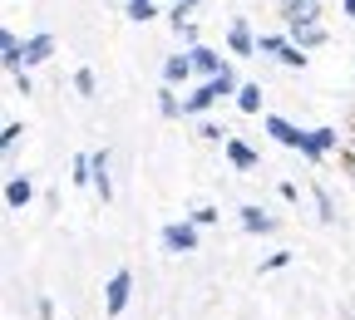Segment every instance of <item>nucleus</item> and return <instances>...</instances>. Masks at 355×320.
<instances>
[{"label": "nucleus", "mask_w": 355, "mask_h": 320, "mask_svg": "<svg viewBox=\"0 0 355 320\" xmlns=\"http://www.w3.org/2000/svg\"><path fill=\"white\" fill-rule=\"evenodd\" d=\"M340 6H345V10H350V15H355V0H340Z\"/></svg>", "instance_id": "nucleus-27"}, {"label": "nucleus", "mask_w": 355, "mask_h": 320, "mask_svg": "<svg viewBox=\"0 0 355 320\" xmlns=\"http://www.w3.org/2000/svg\"><path fill=\"white\" fill-rule=\"evenodd\" d=\"M74 89H79V94H94V69H79L74 74Z\"/></svg>", "instance_id": "nucleus-22"}, {"label": "nucleus", "mask_w": 355, "mask_h": 320, "mask_svg": "<svg viewBox=\"0 0 355 320\" xmlns=\"http://www.w3.org/2000/svg\"><path fill=\"white\" fill-rule=\"evenodd\" d=\"M227 44H232V55H257V50H261V44L252 39V25H247L242 15L232 20V30H227Z\"/></svg>", "instance_id": "nucleus-4"}, {"label": "nucleus", "mask_w": 355, "mask_h": 320, "mask_svg": "<svg viewBox=\"0 0 355 320\" xmlns=\"http://www.w3.org/2000/svg\"><path fill=\"white\" fill-rule=\"evenodd\" d=\"M0 60H6V69L25 74V44H20L10 30H0Z\"/></svg>", "instance_id": "nucleus-5"}, {"label": "nucleus", "mask_w": 355, "mask_h": 320, "mask_svg": "<svg viewBox=\"0 0 355 320\" xmlns=\"http://www.w3.org/2000/svg\"><path fill=\"white\" fill-rule=\"evenodd\" d=\"M163 247L168 251H198V222H168L163 226Z\"/></svg>", "instance_id": "nucleus-2"}, {"label": "nucleus", "mask_w": 355, "mask_h": 320, "mask_svg": "<svg viewBox=\"0 0 355 320\" xmlns=\"http://www.w3.org/2000/svg\"><path fill=\"white\" fill-rule=\"evenodd\" d=\"M227 163H232V168H257V153H252L247 143H237V139H227Z\"/></svg>", "instance_id": "nucleus-14"}, {"label": "nucleus", "mask_w": 355, "mask_h": 320, "mask_svg": "<svg viewBox=\"0 0 355 320\" xmlns=\"http://www.w3.org/2000/svg\"><path fill=\"white\" fill-rule=\"evenodd\" d=\"M286 44H291V39H282V35H261V50H257V55H277V60H282Z\"/></svg>", "instance_id": "nucleus-19"}, {"label": "nucleus", "mask_w": 355, "mask_h": 320, "mask_svg": "<svg viewBox=\"0 0 355 320\" xmlns=\"http://www.w3.org/2000/svg\"><path fill=\"white\" fill-rule=\"evenodd\" d=\"M193 69H202V74H212V79H217V74L227 69V64H222L212 50H202V44H198V50H193Z\"/></svg>", "instance_id": "nucleus-13"}, {"label": "nucleus", "mask_w": 355, "mask_h": 320, "mask_svg": "<svg viewBox=\"0 0 355 320\" xmlns=\"http://www.w3.org/2000/svg\"><path fill=\"white\" fill-rule=\"evenodd\" d=\"M282 64L301 69V64H306V50H301V44H286V55H282Z\"/></svg>", "instance_id": "nucleus-21"}, {"label": "nucleus", "mask_w": 355, "mask_h": 320, "mask_svg": "<svg viewBox=\"0 0 355 320\" xmlns=\"http://www.w3.org/2000/svg\"><path fill=\"white\" fill-rule=\"evenodd\" d=\"M193 222H198V226H207V222H217V207H198V212H193Z\"/></svg>", "instance_id": "nucleus-25"}, {"label": "nucleus", "mask_w": 355, "mask_h": 320, "mask_svg": "<svg viewBox=\"0 0 355 320\" xmlns=\"http://www.w3.org/2000/svg\"><path fill=\"white\" fill-rule=\"evenodd\" d=\"M336 148V128H316L306 139V158H321V153H331Z\"/></svg>", "instance_id": "nucleus-11"}, {"label": "nucleus", "mask_w": 355, "mask_h": 320, "mask_svg": "<svg viewBox=\"0 0 355 320\" xmlns=\"http://www.w3.org/2000/svg\"><path fill=\"white\" fill-rule=\"evenodd\" d=\"M242 226H247V232H272V217H261V207H242Z\"/></svg>", "instance_id": "nucleus-16"}, {"label": "nucleus", "mask_w": 355, "mask_h": 320, "mask_svg": "<svg viewBox=\"0 0 355 320\" xmlns=\"http://www.w3.org/2000/svg\"><path fill=\"white\" fill-rule=\"evenodd\" d=\"M94 188H99V197H104V202L114 197V182H109V153H104V148L94 153Z\"/></svg>", "instance_id": "nucleus-10"}, {"label": "nucleus", "mask_w": 355, "mask_h": 320, "mask_svg": "<svg viewBox=\"0 0 355 320\" xmlns=\"http://www.w3.org/2000/svg\"><path fill=\"white\" fill-rule=\"evenodd\" d=\"M316 207H321V222H336V207H331V197L316 188Z\"/></svg>", "instance_id": "nucleus-24"}, {"label": "nucleus", "mask_w": 355, "mask_h": 320, "mask_svg": "<svg viewBox=\"0 0 355 320\" xmlns=\"http://www.w3.org/2000/svg\"><path fill=\"white\" fill-rule=\"evenodd\" d=\"M128 291H133V276H128V271H114V276H109V286H104V310H109V315H123Z\"/></svg>", "instance_id": "nucleus-3"}, {"label": "nucleus", "mask_w": 355, "mask_h": 320, "mask_svg": "<svg viewBox=\"0 0 355 320\" xmlns=\"http://www.w3.org/2000/svg\"><path fill=\"white\" fill-rule=\"evenodd\" d=\"M188 74H193V55H173V60L163 64V84H168V89H173V84H183Z\"/></svg>", "instance_id": "nucleus-8"}, {"label": "nucleus", "mask_w": 355, "mask_h": 320, "mask_svg": "<svg viewBox=\"0 0 355 320\" xmlns=\"http://www.w3.org/2000/svg\"><path fill=\"white\" fill-rule=\"evenodd\" d=\"M345 163H350V172H355V143H350V153H345Z\"/></svg>", "instance_id": "nucleus-26"}, {"label": "nucleus", "mask_w": 355, "mask_h": 320, "mask_svg": "<svg viewBox=\"0 0 355 320\" xmlns=\"http://www.w3.org/2000/svg\"><path fill=\"white\" fill-rule=\"evenodd\" d=\"M158 114H163V118H178V114H183V104L173 99V89H168V84L158 89Z\"/></svg>", "instance_id": "nucleus-17"}, {"label": "nucleus", "mask_w": 355, "mask_h": 320, "mask_svg": "<svg viewBox=\"0 0 355 320\" xmlns=\"http://www.w3.org/2000/svg\"><path fill=\"white\" fill-rule=\"evenodd\" d=\"M30 197H35L30 177H10V182H6V202H10V207H30Z\"/></svg>", "instance_id": "nucleus-9"}, {"label": "nucleus", "mask_w": 355, "mask_h": 320, "mask_svg": "<svg viewBox=\"0 0 355 320\" xmlns=\"http://www.w3.org/2000/svg\"><path fill=\"white\" fill-rule=\"evenodd\" d=\"M20 123H6V133H0V148H6V153H15V143H20Z\"/></svg>", "instance_id": "nucleus-20"}, {"label": "nucleus", "mask_w": 355, "mask_h": 320, "mask_svg": "<svg viewBox=\"0 0 355 320\" xmlns=\"http://www.w3.org/2000/svg\"><path fill=\"white\" fill-rule=\"evenodd\" d=\"M291 39L301 44V50H316V44H326V30H321V25H296Z\"/></svg>", "instance_id": "nucleus-12"}, {"label": "nucleus", "mask_w": 355, "mask_h": 320, "mask_svg": "<svg viewBox=\"0 0 355 320\" xmlns=\"http://www.w3.org/2000/svg\"><path fill=\"white\" fill-rule=\"evenodd\" d=\"M158 10H153V0H128V20H139V25H148Z\"/></svg>", "instance_id": "nucleus-18"}, {"label": "nucleus", "mask_w": 355, "mask_h": 320, "mask_svg": "<svg viewBox=\"0 0 355 320\" xmlns=\"http://www.w3.org/2000/svg\"><path fill=\"white\" fill-rule=\"evenodd\" d=\"M286 261H291V251H272V256H266V261H261V271H282Z\"/></svg>", "instance_id": "nucleus-23"}, {"label": "nucleus", "mask_w": 355, "mask_h": 320, "mask_svg": "<svg viewBox=\"0 0 355 320\" xmlns=\"http://www.w3.org/2000/svg\"><path fill=\"white\" fill-rule=\"evenodd\" d=\"M296 6H316V0H296Z\"/></svg>", "instance_id": "nucleus-28"}, {"label": "nucleus", "mask_w": 355, "mask_h": 320, "mask_svg": "<svg viewBox=\"0 0 355 320\" xmlns=\"http://www.w3.org/2000/svg\"><path fill=\"white\" fill-rule=\"evenodd\" d=\"M232 89H237V74H232V69H222L217 79H207V84L198 89V94H188V99H183V114H202V109H212L217 99H227Z\"/></svg>", "instance_id": "nucleus-1"}, {"label": "nucleus", "mask_w": 355, "mask_h": 320, "mask_svg": "<svg viewBox=\"0 0 355 320\" xmlns=\"http://www.w3.org/2000/svg\"><path fill=\"white\" fill-rule=\"evenodd\" d=\"M50 55H55V39H50V35H30V39H25V69H30V64H44Z\"/></svg>", "instance_id": "nucleus-7"}, {"label": "nucleus", "mask_w": 355, "mask_h": 320, "mask_svg": "<svg viewBox=\"0 0 355 320\" xmlns=\"http://www.w3.org/2000/svg\"><path fill=\"white\" fill-rule=\"evenodd\" d=\"M266 133H277V143H286V148H301V153H306V139H311V133L291 128L286 118H266Z\"/></svg>", "instance_id": "nucleus-6"}, {"label": "nucleus", "mask_w": 355, "mask_h": 320, "mask_svg": "<svg viewBox=\"0 0 355 320\" xmlns=\"http://www.w3.org/2000/svg\"><path fill=\"white\" fill-rule=\"evenodd\" d=\"M237 109H242V114H257V109H261V84H242V89H237Z\"/></svg>", "instance_id": "nucleus-15"}]
</instances>
